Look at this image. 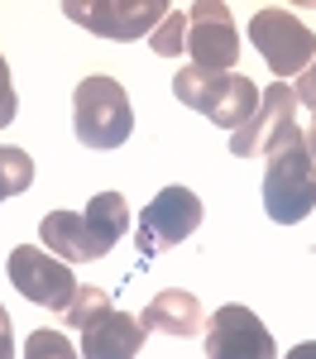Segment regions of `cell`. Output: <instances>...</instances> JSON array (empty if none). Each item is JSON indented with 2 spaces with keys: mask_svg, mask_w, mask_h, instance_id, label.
<instances>
[{
  "mask_svg": "<svg viewBox=\"0 0 316 359\" xmlns=\"http://www.w3.org/2000/svg\"><path fill=\"white\" fill-rule=\"evenodd\" d=\"M197 225H201V196L187 192V187H163L139 216V230H135L139 254L153 259V254H163V249L182 245L187 235H197Z\"/></svg>",
  "mask_w": 316,
  "mask_h": 359,
  "instance_id": "9c48e42d",
  "label": "cell"
},
{
  "mask_svg": "<svg viewBox=\"0 0 316 359\" xmlns=\"http://www.w3.org/2000/svg\"><path fill=\"white\" fill-rule=\"evenodd\" d=\"M172 96L182 101V106H192V111L211 115L221 130H245L249 125V115L259 111V91L245 72H201V67H182L177 77H172Z\"/></svg>",
  "mask_w": 316,
  "mask_h": 359,
  "instance_id": "7a4b0ae2",
  "label": "cell"
},
{
  "mask_svg": "<svg viewBox=\"0 0 316 359\" xmlns=\"http://www.w3.org/2000/svg\"><path fill=\"white\" fill-rule=\"evenodd\" d=\"M302 139H307V154H312V158H316V115H312V130H307V135H302Z\"/></svg>",
  "mask_w": 316,
  "mask_h": 359,
  "instance_id": "7402d4cb",
  "label": "cell"
},
{
  "mask_svg": "<svg viewBox=\"0 0 316 359\" xmlns=\"http://www.w3.org/2000/svg\"><path fill=\"white\" fill-rule=\"evenodd\" d=\"M72 130L86 149H120L135 135V111L130 96L115 77H82L72 91Z\"/></svg>",
  "mask_w": 316,
  "mask_h": 359,
  "instance_id": "3957f363",
  "label": "cell"
},
{
  "mask_svg": "<svg viewBox=\"0 0 316 359\" xmlns=\"http://www.w3.org/2000/svg\"><path fill=\"white\" fill-rule=\"evenodd\" d=\"M0 359H15V340H10V311L0 306Z\"/></svg>",
  "mask_w": 316,
  "mask_h": 359,
  "instance_id": "ffe728a7",
  "label": "cell"
},
{
  "mask_svg": "<svg viewBox=\"0 0 316 359\" xmlns=\"http://www.w3.org/2000/svg\"><path fill=\"white\" fill-rule=\"evenodd\" d=\"M182 53H192V67H201V72H235L240 34H235V20H230V5L197 0L187 10V43H182Z\"/></svg>",
  "mask_w": 316,
  "mask_h": 359,
  "instance_id": "30bf717a",
  "label": "cell"
},
{
  "mask_svg": "<svg viewBox=\"0 0 316 359\" xmlns=\"http://www.w3.org/2000/svg\"><path fill=\"white\" fill-rule=\"evenodd\" d=\"M144 331H163V335H197L206 331V316H201V302L192 292H182V287H168V292H158L153 302L144 306Z\"/></svg>",
  "mask_w": 316,
  "mask_h": 359,
  "instance_id": "4fadbf2b",
  "label": "cell"
},
{
  "mask_svg": "<svg viewBox=\"0 0 316 359\" xmlns=\"http://www.w3.org/2000/svg\"><path fill=\"white\" fill-rule=\"evenodd\" d=\"M29 182H34V158L15 144H0V201L29 192Z\"/></svg>",
  "mask_w": 316,
  "mask_h": 359,
  "instance_id": "9a60e30c",
  "label": "cell"
},
{
  "mask_svg": "<svg viewBox=\"0 0 316 359\" xmlns=\"http://www.w3.org/2000/svg\"><path fill=\"white\" fill-rule=\"evenodd\" d=\"M297 139H302V130H297V91L287 82H273L259 96V111L249 115V125L230 135V154L235 158H254V154L273 158L278 149L297 144Z\"/></svg>",
  "mask_w": 316,
  "mask_h": 359,
  "instance_id": "8992f818",
  "label": "cell"
},
{
  "mask_svg": "<svg viewBox=\"0 0 316 359\" xmlns=\"http://www.w3.org/2000/svg\"><path fill=\"white\" fill-rule=\"evenodd\" d=\"M62 316L72 331H82V359H135L149 335L139 316L115 311V302L101 287H82Z\"/></svg>",
  "mask_w": 316,
  "mask_h": 359,
  "instance_id": "6da1fadb",
  "label": "cell"
},
{
  "mask_svg": "<svg viewBox=\"0 0 316 359\" xmlns=\"http://www.w3.org/2000/svg\"><path fill=\"white\" fill-rule=\"evenodd\" d=\"M182 43H187V10H168V20L153 29V53L172 57L182 53Z\"/></svg>",
  "mask_w": 316,
  "mask_h": 359,
  "instance_id": "2e32d148",
  "label": "cell"
},
{
  "mask_svg": "<svg viewBox=\"0 0 316 359\" xmlns=\"http://www.w3.org/2000/svg\"><path fill=\"white\" fill-rule=\"evenodd\" d=\"M316 158L307 154V139L278 149L263 168V211L278 225H297L316 206Z\"/></svg>",
  "mask_w": 316,
  "mask_h": 359,
  "instance_id": "277c9868",
  "label": "cell"
},
{
  "mask_svg": "<svg viewBox=\"0 0 316 359\" xmlns=\"http://www.w3.org/2000/svg\"><path fill=\"white\" fill-rule=\"evenodd\" d=\"M287 359H316V340H302L297 350H287Z\"/></svg>",
  "mask_w": 316,
  "mask_h": 359,
  "instance_id": "44dd1931",
  "label": "cell"
},
{
  "mask_svg": "<svg viewBox=\"0 0 316 359\" xmlns=\"http://www.w3.org/2000/svg\"><path fill=\"white\" fill-rule=\"evenodd\" d=\"M15 111H20V101H15V82H10V67H5V53H0V130H10Z\"/></svg>",
  "mask_w": 316,
  "mask_h": 359,
  "instance_id": "ac0fdd59",
  "label": "cell"
},
{
  "mask_svg": "<svg viewBox=\"0 0 316 359\" xmlns=\"http://www.w3.org/2000/svg\"><path fill=\"white\" fill-rule=\"evenodd\" d=\"M25 359H77V350L62 331H34L25 340Z\"/></svg>",
  "mask_w": 316,
  "mask_h": 359,
  "instance_id": "e0dca14e",
  "label": "cell"
},
{
  "mask_svg": "<svg viewBox=\"0 0 316 359\" xmlns=\"http://www.w3.org/2000/svg\"><path fill=\"white\" fill-rule=\"evenodd\" d=\"M292 91H297V106H316V57H312V67L297 77V86H292Z\"/></svg>",
  "mask_w": 316,
  "mask_h": 359,
  "instance_id": "d6986e66",
  "label": "cell"
},
{
  "mask_svg": "<svg viewBox=\"0 0 316 359\" xmlns=\"http://www.w3.org/2000/svg\"><path fill=\"white\" fill-rule=\"evenodd\" d=\"M62 15L72 25L91 29L101 39H139V34H153V29L168 20V5L163 0H67Z\"/></svg>",
  "mask_w": 316,
  "mask_h": 359,
  "instance_id": "52a82bcc",
  "label": "cell"
},
{
  "mask_svg": "<svg viewBox=\"0 0 316 359\" xmlns=\"http://www.w3.org/2000/svg\"><path fill=\"white\" fill-rule=\"evenodd\" d=\"M10 283L20 287V297L48 306V311H67L72 297L82 292V283L72 278V269H67L62 259H53L48 249H39V245L10 249Z\"/></svg>",
  "mask_w": 316,
  "mask_h": 359,
  "instance_id": "ba28073f",
  "label": "cell"
},
{
  "mask_svg": "<svg viewBox=\"0 0 316 359\" xmlns=\"http://www.w3.org/2000/svg\"><path fill=\"white\" fill-rule=\"evenodd\" d=\"M206 359H278L273 331L259 321L249 306L226 302L206 321Z\"/></svg>",
  "mask_w": 316,
  "mask_h": 359,
  "instance_id": "8fae6325",
  "label": "cell"
},
{
  "mask_svg": "<svg viewBox=\"0 0 316 359\" xmlns=\"http://www.w3.org/2000/svg\"><path fill=\"white\" fill-rule=\"evenodd\" d=\"M82 216H86V225H91V235H96V240H101L106 249L120 245V235L130 230V211H125V196H120V192H101V196H91Z\"/></svg>",
  "mask_w": 316,
  "mask_h": 359,
  "instance_id": "5bb4252c",
  "label": "cell"
},
{
  "mask_svg": "<svg viewBox=\"0 0 316 359\" xmlns=\"http://www.w3.org/2000/svg\"><path fill=\"white\" fill-rule=\"evenodd\" d=\"M249 39H254V48L263 53V62L273 67V77H302V72L312 67V57H316L312 29L302 25L292 10H283V5L254 10Z\"/></svg>",
  "mask_w": 316,
  "mask_h": 359,
  "instance_id": "5b68a950",
  "label": "cell"
},
{
  "mask_svg": "<svg viewBox=\"0 0 316 359\" xmlns=\"http://www.w3.org/2000/svg\"><path fill=\"white\" fill-rule=\"evenodd\" d=\"M39 240H43V249H53L62 264H96V259L111 254V249L91 235L86 216H77V211H53V216H43Z\"/></svg>",
  "mask_w": 316,
  "mask_h": 359,
  "instance_id": "7c38bea8",
  "label": "cell"
}]
</instances>
